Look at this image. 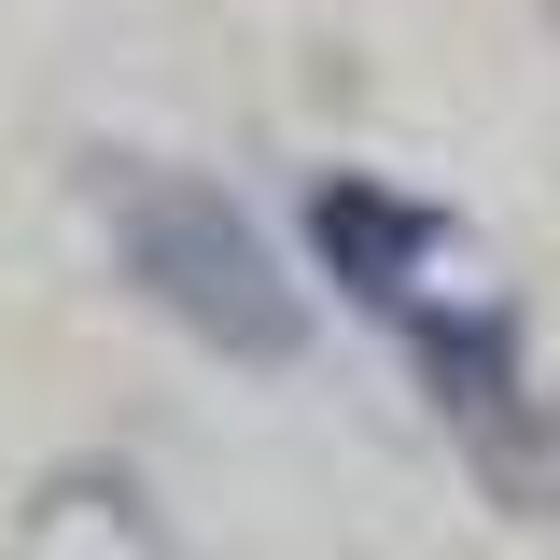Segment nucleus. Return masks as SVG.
<instances>
[{
	"label": "nucleus",
	"instance_id": "1",
	"mask_svg": "<svg viewBox=\"0 0 560 560\" xmlns=\"http://www.w3.org/2000/svg\"><path fill=\"white\" fill-rule=\"evenodd\" d=\"M308 253H323L337 294L434 378V407L518 477V308H504V280H490L477 238L434 197H393V183H364V168H323V183H308Z\"/></svg>",
	"mask_w": 560,
	"mask_h": 560
},
{
	"label": "nucleus",
	"instance_id": "2",
	"mask_svg": "<svg viewBox=\"0 0 560 560\" xmlns=\"http://www.w3.org/2000/svg\"><path fill=\"white\" fill-rule=\"evenodd\" d=\"M98 224H113L127 280L197 350H224V364H294V350H308V308H294L280 253L210 197V183H183V168H98Z\"/></svg>",
	"mask_w": 560,
	"mask_h": 560
}]
</instances>
